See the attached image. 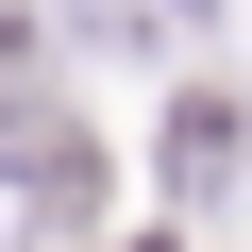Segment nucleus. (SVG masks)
Returning a JSON list of instances; mask_svg holds the SVG:
<instances>
[{"label":"nucleus","mask_w":252,"mask_h":252,"mask_svg":"<svg viewBox=\"0 0 252 252\" xmlns=\"http://www.w3.org/2000/svg\"><path fill=\"white\" fill-rule=\"evenodd\" d=\"M0 168H17L51 219H84V202H101V152H84V118H51V101H17V118H0Z\"/></svg>","instance_id":"obj_1"},{"label":"nucleus","mask_w":252,"mask_h":252,"mask_svg":"<svg viewBox=\"0 0 252 252\" xmlns=\"http://www.w3.org/2000/svg\"><path fill=\"white\" fill-rule=\"evenodd\" d=\"M168 135H185V185H219V168H235V135H252V118H235V101H185Z\"/></svg>","instance_id":"obj_2"}]
</instances>
